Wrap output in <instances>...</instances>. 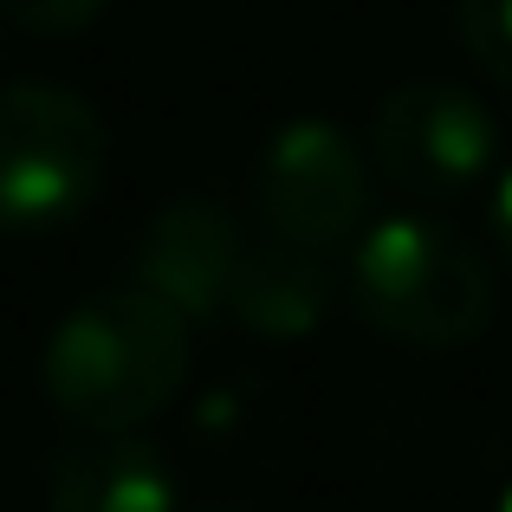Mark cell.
Returning <instances> with one entry per match:
<instances>
[{"label": "cell", "mask_w": 512, "mask_h": 512, "mask_svg": "<svg viewBox=\"0 0 512 512\" xmlns=\"http://www.w3.org/2000/svg\"><path fill=\"white\" fill-rule=\"evenodd\" d=\"M454 26H461V46L480 65V78L506 91L512 104V0H454Z\"/></svg>", "instance_id": "cell-9"}, {"label": "cell", "mask_w": 512, "mask_h": 512, "mask_svg": "<svg viewBox=\"0 0 512 512\" xmlns=\"http://www.w3.org/2000/svg\"><path fill=\"white\" fill-rule=\"evenodd\" d=\"M253 208H260L266 240L331 253L370 214V169L338 124L299 117L266 137L260 163H253Z\"/></svg>", "instance_id": "cell-5"}, {"label": "cell", "mask_w": 512, "mask_h": 512, "mask_svg": "<svg viewBox=\"0 0 512 512\" xmlns=\"http://www.w3.org/2000/svg\"><path fill=\"white\" fill-rule=\"evenodd\" d=\"M111 13V0H0V20L33 39H78Z\"/></svg>", "instance_id": "cell-10"}, {"label": "cell", "mask_w": 512, "mask_h": 512, "mask_svg": "<svg viewBox=\"0 0 512 512\" xmlns=\"http://www.w3.org/2000/svg\"><path fill=\"white\" fill-rule=\"evenodd\" d=\"M493 247H500V260L512 273V169L500 175V188H493Z\"/></svg>", "instance_id": "cell-11"}, {"label": "cell", "mask_w": 512, "mask_h": 512, "mask_svg": "<svg viewBox=\"0 0 512 512\" xmlns=\"http://www.w3.org/2000/svg\"><path fill=\"white\" fill-rule=\"evenodd\" d=\"M350 305L402 350H467L500 312L493 260L441 221H383L357 240Z\"/></svg>", "instance_id": "cell-2"}, {"label": "cell", "mask_w": 512, "mask_h": 512, "mask_svg": "<svg viewBox=\"0 0 512 512\" xmlns=\"http://www.w3.org/2000/svg\"><path fill=\"white\" fill-rule=\"evenodd\" d=\"M338 305V279H331L325 253L292 247V240H260L240 253L234 292H227V318L247 325L253 338H312Z\"/></svg>", "instance_id": "cell-7"}, {"label": "cell", "mask_w": 512, "mask_h": 512, "mask_svg": "<svg viewBox=\"0 0 512 512\" xmlns=\"http://www.w3.org/2000/svg\"><path fill=\"white\" fill-rule=\"evenodd\" d=\"M46 512H175V474L150 441L91 435L52 461Z\"/></svg>", "instance_id": "cell-8"}, {"label": "cell", "mask_w": 512, "mask_h": 512, "mask_svg": "<svg viewBox=\"0 0 512 512\" xmlns=\"http://www.w3.org/2000/svg\"><path fill=\"white\" fill-rule=\"evenodd\" d=\"M214 512H234V506H214Z\"/></svg>", "instance_id": "cell-13"}, {"label": "cell", "mask_w": 512, "mask_h": 512, "mask_svg": "<svg viewBox=\"0 0 512 512\" xmlns=\"http://www.w3.org/2000/svg\"><path fill=\"white\" fill-rule=\"evenodd\" d=\"M240 240L234 214L208 195H175L143 221L137 234V253H130V279L143 292H156L163 305L195 325V318H214L227 312V292H234V273H240Z\"/></svg>", "instance_id": "cell-6"}, {"label": "cell", "mask_w": 512, "mask_h": 512, "mask_svg": "<svg viewBox=\"0 0 512 512\" xmlns=\"http://www.w3.org/2000/svg\"><path fill=\"white\" fill-rule=\"evenodd\" d=\"M111 175L98 104L59 78H13L0 91V234H59Z\"/></svg>", "instance_id": "cell-3"}, {"label": "cell", "mask_w": 512, "mask_h": 512, "mask_svg": "<svg viewBox=\"0 0 512 512\" xmlns=\"http://www.w3.org/2000/svg\"><path fill=\"white\" fill-rule=\"evenodd\" d=\"M493 512H512V487H506V493H500V506H493Z\"/></svg>", "instance_id": "cell-12"}, {"label": "cell", "mask_w": 512, "mask_h": 512, "mask_svg": "<svg viewBox=\"0 0 512 512\" xmlns=\"http://www.w3.org/2000/svg\"><path fill=\"white\" fill-rule=\"evenodd\" d=\"M370 156L389 188L409 201H461L487 182L500 156V124L474 91L448 78H415L376 104Z\"/></svg>", "instance_id": "cell-4"}, {"label": "cell", "mask_w": 512, "mask_h": 512, "mask_svg": "<svg viewBox=\"0 0 512 512\" xmlns=\"http://www.w3.org/2000/svg\"><path fill=\"white\" fill-rule=\"evenodd\" d=\"M39 383L85 435H137L188 383V318L143 286L91 292L52 325Z\"/></svg>", "instance_id": "cell-1"}]
</instances>
